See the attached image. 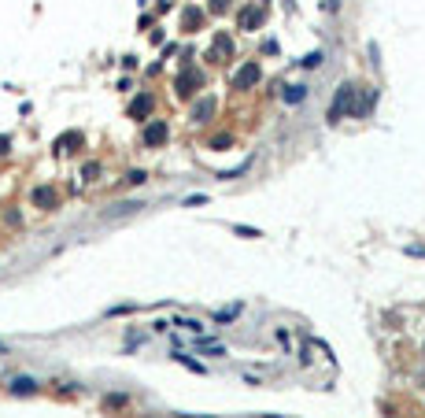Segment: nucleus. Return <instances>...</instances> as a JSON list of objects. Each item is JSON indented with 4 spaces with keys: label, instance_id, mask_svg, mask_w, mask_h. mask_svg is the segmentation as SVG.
I'll return each instance as SVG.
<instances>
[{
    "label": "nucleus",
    "instance_id": "4",
    "mask_svg": "<svg viewBox=\"0 0 425 418\" xmlns=\"http://www.w3.org/2000/svg\"><path fill=\"white\" fill-rule=\"evenodd\" d=\"M211 115H215V100H211V96H203V100L192 108V118H196V122H207Z\"/></svg>",
    "mask_w": 425,
    "mask_h": 418
},
{
    "label": "nucleus",
    "instance_id": "8",
    "mask_svg": "<svg viewBox=\"0 0 425 418\" xmlns=\"http://www.w3.org/2000/svg\"><path fill=\"white\" fill-rule=\"evenodd\" d=\"M285 100H289V104H300V100H303V85H292V89L285 93Z\"/></svg>",
    "mask_w": 425,
    "mask_h": 418
},
{
    "label": "nucleus",
    "instance_id": "9",
    "mask_svg": "<svg viewBox=\"0 0 425 418\" xmlns=\"http://www.w3.org/2000/svg\"><path fill=\"white\" fill-rule=\"evenodd\" d=\"M196 348H200V351H207V355H225V351L218 348V344H207V341H196Z\"/></svg>",
    "mask_w": 425,
    "mask_h": 418
},
{
    "label": "nucleus",
    "instance_id": "12",
    "mask_svg": "<svg viewBox=\"0 0 425 418\" xmlns=\"http://www.w3.org/2000/svg\"><path fill=\"white\" fill-rule=\"evenodd\" d=\"M148 108H152V100H148V96H141V100L134 104V115H144V111H148Z\"/></svg>",
    "mask_w": 425,
    "mask_h": 418
},
{
    "label": "nucleus",
    "instance_id": "6",
    "mask_svg": "<svg viewBox=\"0 0 425 418\" xmlns=\"http://www.w3.org/2000/svg\"><path fill=\"white\" fill-rule=\"evenodd\" d=\"M178 326H181L185 333H192V337H200V333H203V326H200V322H192V318H181Z\"/></svg>",
    "mask_w": 425,
    "mask_h": 418
},
{
    "label": "nucleus",
    "instance_id": "10",
    "mask_svg": "<svg viewBox=\"0 0 425 418\" xmlns=\"http://www.w3.org/2000/svg\"><path fill=\"white\" fill-rule=\"evenodd\" d=\"M303 67H322V52H311V56H303Z\"/></svg>",
    "mask_w": 425,
    "mask_h": 418
},
{
    "label": "nucleus",
    "instance_id": "14",
    "mask_svg": "<svg viewBox=\"0 0 425 418\" xmlns=\"http://www.w3.org/2000/svg\"><path fill=\"white\" fill-rule=\"evenodd\" d=\"M0 348H4V344H0Z\"/></svg>",
    "mask_w": 425,
    "mask_h": 418
},
{
    "label": "nucleus",
    "instance_id": "3",
    "mask_svg": "<svg viewBox=\"0 0 425 418\" xmlns=\"http://www.w3.org/2000/svg\"><path fill=\"white\" fill-rule=\"evenodd\" d=\"M8 389H11L15 396H30V393H37V381H34V377H15Z\"/></svg>",
    "mask_w": 425,
    "mask_h": 418
},
{
    "label": "nucleus",
    "instance_id": "13",
    "mask_svg": "<svg viewBox=\"0 0 425 418\" xmlns=\"http://www.w3.org/2000/svg\"><path fill=\"white\" fill-rule=\"evenodd\" d=\"M329 11H336V0H329Z\"/></svg>",
    "mask_w": 425,
    "mask_h": 418
},
{
    "label": "nucleus",
    "instance_id": "11",
    "mask_svg": "<svg viewBox=\"0 0 425 418\" xmlns=\"http://www.w3.org/2000/svg\"><path fill=\"white\" fill-rule=\"evenodd\" d=\"M174 359H178V363H185V367H189V370H196V374H200V370H203V367H200V363H192V359H189V355H181V351H178V355H174Z\"/></svg>",
    "mask_w": 425,
    "mask_h": 418
},
{
    "label": "nucleus",
    "instance_id": "5",
    "mask_svg": "<svg viewBox=\"0 0 425 418\" xmlns=\"http://www.w3.org/2000/svg\"><path fill=\"white\" fill-rule=\"evenodd\" d=\"M348 100H351V85H340V93H336V104H333V111H329V118L340 115V108H344Z\"/></svg>",
    "mask_w": 425,
    "mask_h": 418
},
{
    "label": "nucleus",
    "instance_id": "7",
    "mask_svg": "<svg viewBox=\"0 0 425 418\" xmlns=\"http://www.w3.org/2000/svg\"><path fill=\"white\" fill-rule=\"evenodd\" d=\"M130 211H141V204H137V200H126V204H118L111 215H130Z\"/></svg>",
    "mask_w": 425,
    "mask_h": 418
},
{
    "label": "nucleus",
    "instance_id": "1",
    "mask_svg": "<svg viewBox=\"0 0 425 418\" xmlns=\"http://www.w3.org/2000/svg\"><path fill=\"white\" fill-rule=\"evenodd\" d=\"M251 82H259V67H255V63H244V67L233 74V85H237V89H244V85H251Z\"/></svg>",
    "mask_w": 425,
    "mask_h": 418
},
{
    "label": "nucleus",
    "instance_id": "2",
    "mask_svg": "<svg viewBox=\"0 0 425 418\" xmlns=\"http://www.w3.org/2000/svg\"><path fill=\"white\" fill-rule=\"evenodd\" d=\"M167 141V122H152L144 130V144H163Z\"/></svg>",
    "mask_w": 425,
    "mask_h": 418
}]
</instances>
